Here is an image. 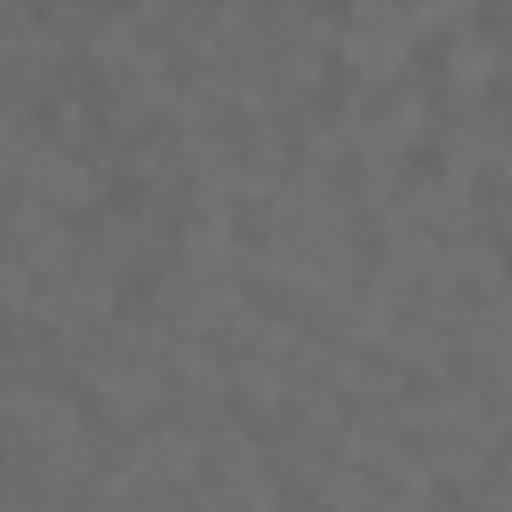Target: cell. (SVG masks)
I'll use <instances>...</instances> for the list:
<instances>
[{"mask_svg":"<svg viewBox=\"0 0 512 512\" xmlns=\"http://www.w3.org/2000/svg\"><path fill=\"white\" fill-rule=\"evenodd\" d=\"M304 104H312L320 120H336V112L352 104V56H320V72H312V88H304Z\"/></svg>","mask_w":512,"mask_h":512,"instance_id":"6da1fadb","label":"cell"},{"mask_svg":"<svg viewBox=\"0 0 512 512\" xmlns=\"http://www.w3.org/2000/svg\"><path fill=\"white\" fill-rule=\"evenodd\" d=\"M432 176H448V144H432V136H416V144L400 152V184H432Z\"/></svg>","mask_w":512,"mask_h":512,"instance_id":"7a4b0ae2","label":"cell"},{"mask_svg":"<svg viewBox=\"0 0 512 512\" xmlns=\"http://www.w3.org/2000/svg\"><path fill=\"white\" fill-rule=\"evenodd\" d=\"M104 208H112V216H136V208H144V176H136V168L104 176Z\"/></svg>","mask_w":512,"mask_h":512,"instance_id":"3957f363","label":"cell"},{"mask_svg":"<svg viewBox=\"0 0 512 512\" xmlns=\"http://www.w3.org/2000/svg\"><path fill=\"white\" fill-rule=\"evenodd\" d=\"M472 24H480V40H504V32H512V0H480Z\"/></svg>","mask_w":512,"mask_h":512,"instance_id":"277c9868","label":"cell"},{"mask_svg":"<svg viewBox=\"0 0 512 512\" xmlns=\"http://www.w3.org/2000/svg\"><path fill=\"white\" fill-rule=\"evenodd\" d=\"M112 304H120V320H128V312H152V272H144V280H120Z\"/></svg>","mask_w":512,"mask_h":512,"instance_id":"5b68a950","label":"cell"},{"mask_svg":"<svg viewBox=\"0 0 512 512\" xmlns=\"http://www.w3.org/2000/svg\"><path fill=\"white\" fill-rule=\"evenodd\" d=\"M304 8H312L320 24H352V8H360V0H304Z\"/></svg>","mask_w":512,"mask_h":512,"instance_id":"8992f818","label":"cell"},{"mask_svg":"<svg viewBox=\"0 0 512 512\" xmlns=\"http://www.w3.org/2000/svg\"><path fill=\"white\" fill-rule=\"evenodd\" d=\"M8 336H16V312H8V304H0V344H8Z\"/></svg>","mask_w":512,"mask_h":512,"instance_id":"52a82bcc","label":"cell"},{"mask_svg":"<svg viewBox=\"0 0 512 512\" xmlns=\"http://www.w3.org/2000/svg\"><path fill=\"white\" fill-rule=\"evenodd\" d=\"M88 8H136V0H88Z\"/></svg>","mask_w":512,"mask_h":512,"instance_id":"ba28073f","label":"cell"}]
</instances>
